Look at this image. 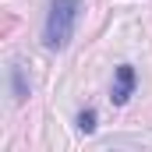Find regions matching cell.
I'll return each mask as SVG.
<instances>
[{"label":"cell","instance_id":"6da1fadb","mask_svg":"<svg viewBox=\"0 0 152 152\" xmlns=\"http://www.w3.org/2000/svg\"><path fill=\"white\" fill-rule=\"evenodd\" d=\"M78 11H81L78 0H50L46 25H42V42H46V50H64V46L71 42L75 25H78Z\"/></svg>","mask_w":152,"mask_h":152},{"label":"cell","instance_id":"7a4b0ae2","mask_svg":"<svg viewBox=\"0 0 152 152\" xmlns=\"http://www.w3.org/2000/svg\"><path fill=\"white\" fill-rule=\"evenodd\" d=\"M134 85H138V75L131 64H120L113 71V88H110V103L113 106H124L131 96H134Z\"/></svg>","mask_w":152,"mask_h":152},{"label":"cell","instance_id":"3957f363","mask_svg":"<svg viewBox=\"0 0 152 152\" xmlns=\"http://www.w3.org/2000/svg\"><path fill=\"white\" fill-rule=\"evenodd\" d=\"M11 88H14V103H25L28 99V81H25L21 64H11Z\"/></svg>","mask_w":152,"mask_h":152},{"label":"cell","instance_id":"277c9868","mask_svg":"<svg viewBox=\"0 0 152 152\" xmlns=\"http://www.w3.org/2000/svg\"><path fill=\"white\" fill-rule=\"evenodd\" d=\"M96 120H99V113H96L92 106L81 110V113H78V131H81V134H92V131H96Z\"/></svg>","mask_w":152,"mask_h":152}]
</instances>
